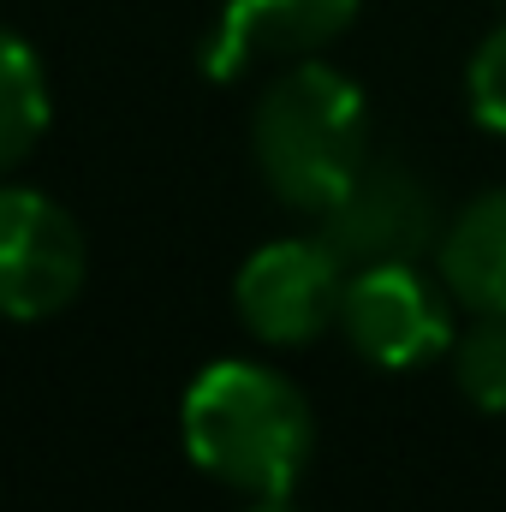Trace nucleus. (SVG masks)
<instances>
[{"mask_svg":"<svg viewBox=\"0 0 506 512\" xmlns=\"http://www.w3.org/2000/svg\"><path fill=\"white\" fill-rule=\"evenodd\" d=\"M179 435L203 477L239 495H292L316 447V417L280 370L221 358L185 387Z\"/></svg>","mask_w":506,"mask_h":512,"instance_id":"f257e3e1","label":"nucleus"},{"mask_svg":"<svg viewBox=\"0 0 506 512\" xmlns=\"http://www.w3.org/2000/svg\"><path fill=\"white\" fill-rule=\"evenodd\" d=\"M346 274L352 268L322 239H274L245 256V268L233 280L239 322L262 346H310L316 334H328L340 322Z\"/></svg>","mask_w":506,"mask_h":512,"instance_id":"20e7f679","label":"nucleus"},{"mask_svg":"<svg viewBox=\"0 0 506 512\" xmlns=\"http://www.w3.org/2000/svg\"><path fill=\"white\" fill-rule=\"evenodd\" d=\"M84 227L30 185H0V316L48 322L84 292Z\"/></svg>","mask_w":506,"mask_h":512,"instance_id":"7ed1b4c3","label":"nucleus"},{"mask_svg":"<svg viewBox=\"0 0 506 512\" xmlns=\"http://www.w3.org/2000/svg\"><path fill=\"white\" fill-rule=\"evenodd\" d=\"M316 239L340 256L346 268H381V262H417L435 239V203L429 191L393 167L364 161V173L316 215Z\"/></svg>","mask_w":506,"mask_h":512,"instance_id":"423d86ee","label":"nucleus"},{"mask_svg":"<svg viewBox=\"0 0 506 512\" xmlns=\"http://www.w3.org/2000/svg\"><path fill=\"white\" fill-rule=\"evenodd\" d=\"M340 328L352 352L376 370H417L441 352H453V322L435 298V286L411 262L352 268L340 298Z\"/></svg>","mask_w":506,"mask_h":512,"instance_id":"39448f33","label":"nucleus"},{"mask_svg":"<svg viewBox=\"0 0 506 512\" xmlns=\"http://www.w3.org/2000/svg\"><path fill=\"white\" fill-rule=\"evenodd\" d=\"M245 512H304L292 495H251V507Z\"/></svg>","mask_w":506,"mask_h":512,"instance_id":"f8f14e48","label":"nucleus"},{"mask_svg":"<svg viewBox=\"0 0 506 512\" xmlns=\"http://www.w3.org/2000/svg\"><path fill=\"white\" fill-rule=\"evenodd\" d=\"M48 120H54V96H48L42 54L0 24V173L42 143Z\"/></svg>","mask_w":506,"mask_h":512,"instance_id":"1a4fd4ad","label":"nucleus"},{"mask_svg":"<svg viewBox=\"0 0 506 512\" xmlns=\"http://www.w3.org/2000/svg\"><path fill=\"white\" fill-rule=\"evenodd\" d=\"M453 382L477 411H506V310L477 316V328L453 340Z\"/></svg>","mask_w":506,"mask_h":512,"instance_id":"9d476101","label":"nucleus"},{"mask_svg":"<svg viewBox=\"0 0 506 512\" xmlns=\"http://www.w3.org/2000/svg\"><path fill=\"white\" fill-rule=\"evenodd\" d=\"M364 0H221L203 42V78L233 84L256 60H298L346 36Z\"/></svg>","mask_w":506,"mask_h":512,"instance_id":"0eeeda50","label":"nucleus"},{"mask_svg":"<svg viewBox=\"0 0 506 512\" xmlns=\"http://www.w3.org/2000/svg\"><path fill=\"white\" fill-rule=\"evenodd\" d=\"M251 155L286 209L322 215L370 161L364 90L322 60L286 66L256 102Z\"/></svg>","mask_w":506,"mask_h":512,"instance_id":"f03ea898","label":"nucleus"},{"mask_svg":"<svg viewBox=\"0 0 506 512\" xmlns=\"http://www.w3.org/2000/svg\"><path fill=\"white\" fill-rule=\"evenodd\" d=\"M441 280L477 316L506 310V191H489L459 209L441 233Z\"/></svg>","mask_w":506,"mask_h":512,"instance_id":"6e6552de","label":"nucleus"},{"mask_svg":"<svg viewBox=\"0 0 506 512\" xmlns=\"http://www.w3.org/2000/svg\"><path fill=\"white\" fill-rule=\"evenodd\" d=\"M465 96H471L477 126H489V131L506 137V24L489 30L483 48L471 54V66H465Z\"/></svg>","mask_w":506,"mask_h":512,"instance_id":"9b49d317","label":"nucleus"}]
</instances>
